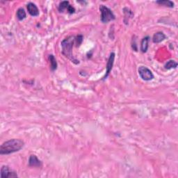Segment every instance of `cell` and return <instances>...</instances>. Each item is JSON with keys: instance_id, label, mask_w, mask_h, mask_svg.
Listing matches in <instances>:
<instances>
[{"instance_id": "obj_9", "label": "cell", "mask_w": 178, "mask_h": 178, "mask_svg": "<svg viewBox=\"0 0 178 178\" xmlns=\"http://www.w3.org/2000/svg\"><path fill=\"white\" fill-rule=\"evenodd\" d=\"M166 39V35L161 32L155 33L152 37V41L154 43H159Z\"/></svg>"}, {"instance_id": "obj_4", "label": "cell", "mask_w": 178, "mask_h": 178, "mask_svg": "<svg viewBox=\"0 0 178 178\" xmlns=\"http://www.w3.org/2000/svg\"><path fill=\"white\" fill-rule=\"evenodd\" d=\"M139 75L144 81H151L154 79V75L152 71L145 66H141L139 68Z\"/></svg>"}, {"instance_id": "obj_5", "label": "cell", "mask_w": 178, "mask_h": 178, "mask_svg": "<svg viewBox=\"0 0 178 178\" xmlns=\"http://www.w3.org/2000/svg\"><path fill=\"white\" fill-rule=\"evenodd\" d=\"M17 172L8 166H2L1 168V178L17 177Z\"/></svg>"}, {"instance_id": "obj_1", "label": "cell", "mask_w": 178, "mask_h": 178, "mask_svg": "<svg viewBox=\"0 0 178 178\" xmlns=\"http://www.w3.org/2000/svg\"><path fill=\"white\" fill-rule=\"evenodd\" d=\"M24 146V142L21 139H13L5 141L0 146V154H10L18 152Z\"/></svg>"}, {"instance_id": "obj_14", "label": "cell", "mask_w": 178, "mask_h": 178, "mask_svg": "<svg viewBox=\"0 0 178 178\" xmlns=\"http://www.w3.org/2000/svg\"><path fill=\"white\" fill-rule=\"evenodd\" d=\"M17 18L20 21H22V20H24L27 17V13L25 12L24 9L23 8H20L19 9H17V13H16Z\"/></svg>"}, {"instance_id": "obj_6", "label": "cell", "mask_w": 178, "mask_h": 178, "mask_svg": "<svg viewBox=\"0 0 178 178\" xmlns=\"http://www.w3.org/2000/svg\"><path fill=\"white\" fill-rule=\"evenodd\" d=\"M115 53L114 52H111L110 54V56H109L108 61H107V64H106V74L105 75V77H103V80H105L108 77V76L110 74L111 70H112L113 66L114 64V60H115Z\"/></svg>"}, {"instance_id": "obj_10", "label": "cell", "mask_w": 178, "mask_h": 178, "mask_svg": "<svg viewBox=\"0 0 178 178\" xmlns=\"http://www.w3.org/2000/svg\"><path fill=\"white\" fill-rule=\"evenodd\" d=\"M149 41H150V37L147 36L144 37L141 40V50L143 53L147 52V49L149 47Z\"/></svg>"}, {"instance_id": "obj_2", "label": "cell", "mask_w": 178, "mask_h": 178, "mask_svg": "<svg viewBox=\"0 0 178 178\" xmlns=\"http://www.w3.org/2000/svg\"><path fill=\"white\" fill-rule=\"evenodd\" d=\"M75 43V36H74V35H70V36H68L65 39H63L61 41L62 53L65 57H67L71 61L75 63V64H78L80 61L74 57L72 54V48Z\"/></svg>"}, {"instance_id": "obj_7", "label": "cell", "mask_w": 178, "mask_h": 178, "mask_svg": "<svg viewBox=\"0 0 178 178\" xmlns=\"http://www.w3.org/2000/svg\"><path fill=\"white\" fill-rule=\"evenodd\" d=\"M29 166L30 167L40 168L43 166V163L35 154H32L29 159Z\"/></svg>"}, {"instance_id": "obj_11", "label": "cell", "mask_w": 178, "mask_h": 178, "mask_svg": "<svg viewBox=\"0 0 178 178\" xmlns=\"http://www.w3.org/2000/svg\"><path fill=\"white\" fill-rule=\"evenodd\" d=\"M48 59L50 61V69L52 71H54L57 69V61L56 58L54 57V56L53 54H50L49 57H48Z\"/></svg>"}, {"instance_id": "obj_18", "label": "cell", "mask_w": 178, "mask_h": 178, "mask_svg": "<svg viewBox=\"0 0 178 178\" xmlns=\"http://www.w3.org/2000/svg\"><path fill=\"white\" fill-rule=\"evenodd\" d=\"M132 49H133L134 51L138 50V48H137V45H136V39H134V38H133V39H132Z\"/></svg>"}, {"instance_id": "obj_13", "label": "cell", "mask_w": 178, "mask_h": 178, "mask_svg": "<svg viewBox=\"0 0 178 178\" xmlns=\"http://www.w3.org/2000/svg\"><path fill=\"white\" fill-rule=\"evenodd\" d=\"M156 3L160 5V6H164L169 7V8H173L175 5L173 2L172 1H169V0H159V1L156 2Z\"/></svg>"}, {"instance_id": "obj_19", "label": "cell", "mask_w": 178, "mask_h": 178, "mask_svg": "<svg viewBox=\"0 0 178 178\" xmlns=\"http://www.w3.org/2000/svg\"><path fill=\"white\" fill-rule=\"evenodd\" d=\"M68 12L70 14H72V13H74L75 12V9L72 6H71V5H70L69 7H68Z\"/></svg>"}, {"instance_id": "obj_16", "label": "cell", "mask_w": 178, "mask_h": 178, "mask_svg": "<svg viewBox=\"0 0 178 178\" xmlns=\"http://www.w3.org/2000/svg\"><path fill=\"white\" fill-rule=\"evenodd\" d=\"M165 68L166 70H170L172 68H176L177 67V63L174 60H170L165 65Z\"/></svg>"}, {"instance_id": "obj_15", "label": "cell", "mask_w": 178, "mask_h": 178, "mask_svg": "<svg viewBox=\"0 0 178 178\" xmlns=\"http://www.w3.org/2000/svg\"><path fill=\"white\" fill-rule=\"evenodd\" d=\"M70 6V4H69V2L68 1H63L61 2H60L59 5H58V11L60 13H63L65 10L68 9V7Z\"/></svg>"}, {"instance_id": "obj_8", "label": "cell", "mask_w": 178, "mask_h": 178, "mask_svg": "<svg viewBox=\"0 0 178 178\" xmlns=\"http://www.w3.org/2000/svg\"><path fill=\"white\" fill-rule=\"evenodd\" d=\"M27 7L28 12H29V13L32 16L36 17L38 16H39V10L35 4L32 3V2H29V3L27 4Z\"/></svg>"}, {"instance_id": "obj_3", "label": "cell", "mask_w": 178, "mask_h": 178, "mask_svg": "<svg viewBox=\"0 0 178 178\" xmlns=\"http://www.w3.org/2000/svg\"><path fill=\"white\" fill-rule=\"evenodd\" d=\"M100 11L101 13V21L103 23H108L116 19L115 15L113 14L112 11L105 5H100Z\"/></svg>"}, {"instance_id": "obj_17", "label": "cell", "mask_w": 178, "mask_h": 178, "mask_svg": "<svg viewBox=\"0 0 178 178\" xmlns=\"http://www.w3.org/2000/svg\"><path fill=\"white\" fill-rule=\"evenodd\" d=\"M83 37L82 35H78L75 36V43L77 44V47H80L83 42Z\"/></svg>"}, {"instance_id": "obj_12", "label": "cell", "mask_w": 178, "mask_h": 178, "mask_svg": "<svg viewBox=\"0 0 178 178\" xmlns=\"http://www.w3.org/2000/svg\"><path fill=\"white\" fill-rule=\"evenodd\" d=\"M123 11H124V22L126 24H128V22H129V19L132 18V17H133L134 13H133V12H132L131 10L128 8H124L123 9Z\"/></svg>"}]
</instances>
